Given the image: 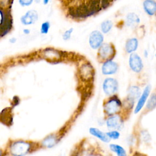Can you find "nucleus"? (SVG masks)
<instances>
[{
  "label": "nucleus",
  "instance_id": "1",
  "mask_svg": "<svg viewBox=\"0 0 156 156\" xmlns=\"http://www.w3.org/2000/svg\"><path fill=\"white\" fill-rule=\"evenodd\" d=\"M101 10L99 0H85L76 6L69 7L68 14L72 19L82 20L94 16Z\"/></svg>",
  "mask_w": 156,
  "mask_h": 156
},
{
  "label": "nucleus",
  "instance_id": "2",
  "mask_svg": "<svg viewBox=\"0 0 156 156\" xmlns=\"http://www.w3.org/2000/svg\"><path fill=\"white\" fill-rule=\"evenodd\" d=\"M41 148L40 143L38 142L24 140H15L9 141L6 149L4 151L6 155L26 156Z\"/></svg>",
  "mask_w": 156,
  "mask_h": 156
},
{
  "label": "nucleus",
  "instance_id": "3",
  "mask_svg": "<svg viewBox=\"0 0 156 156\" xmlns=\"http://www.w3.org/2000/svg\"><path fill=\"white\" fill-rule=\"evenodd\" d=\"M103 112L105 117L121 114L122 111V101L117 94L108 96L105 99L102 104Z\"/></svg>",
  "mask_w": 156,
  "mask_h": 156
},
{
  "label": "nucleus",
  "instance_id": "4",
  "mask_svg": "<svg viewBox=\"0 0 156 156\" xmlns=\"http://www.w3.org/2000/svg\"><path fill=\"white\" fill-rule=\"evenodd\" d=\"M116 54V49L112 42H104L97 50L96 57L99 62L102 63L109 60H113Z\"/></svg>",
  "mask_w": 156,
  "mask_h": 156
},
{
  "label": "nucleus",
  "instance_id": "5",
  "mask_svg": "<svg viewBox=\"0 0 156 156\" xmlns=\"http://www.w3.org/2000/svg\"><path fill=\"white\" fill-rule=\"evenodd\" d=\"M94 69L88 61H83L78 66V76L83 82H91L94 79Z\"/></svg>",
  "mask_w": 156,
  "mask_h": 156
},
{
  "label": "nucleus",
  "instance_id": "6",
  "mask_svg": "<svg viewBox=\"0 0 156 156\" xmlns=\"http://www.w3.org/2000/svg\"><path fill=\"white\" fill-rule=\"evenodd\" d=\"M102 88L104 93L108 97L117 94L119 90V82L115 77H107L102 82Z\"/></svg>",
  "mask_w": 156,
  "mask_h": 156
},
{
  "label": "nucleus",
  "instance_id": "7",
  "mask_svg": "<svg viewBox=\"0 0 156 156\" xmlns=\"http://www.w3.org/2000/svg\"><path fill=\"white\" fill-rule=\"evenodd\" d=\"M128 65L130 69L134 73L140 74L144 69V63L142 58L137 53L134 52L129 54Z\"/></svg>",
  "mask_w": 156,
  "mask_h": 156
},
{
  "label": "nucleus",
  "instance_id": "8",
  "mask_svg": "<svg viewBox=\"0 0 156 156\" xmlns=\"http://www.w3.org/2000/svg\"><path fill=\"white\" fill-rule=\"evenodd\" d=\"M104 43V35L99 30H92L88 36V44L93 50L98 49Z\"/></svg>",
  "mask_w": 156,
  "mask_h": 156
},
{
  "label": "nucleus",
  "instance_id": "9",
  "mask_svg": "<svg viewBox=\"0 0 156 156\" xmlns=\"http://www.w3.org/2000/svg\"><path fill=\"white\" fill-rule=\"evenodd\" d=\"M124 122V118L121 114L115 115L106 118L105 124L110 130H120L122 129Z\"/></svg>",
  "mask_w": 156,
  "mask_h": 156
},
{
  "label": "nucleus",
  "instance_id": "10",
  "mask_svg": "<svg viewBox=\"0 0 156 156\" xmlns=\"http://www.w3.org/2000/svg\"><path fill=\"white\" fill-rule=\"evenodd\" d=\"M151 89L152 87L150 84H147L144 87L141 95L136 102L135 106L134 107L133 113L135 114H137L140 112L144 107L146 102L151 93Z\"/></svg>",
  "mask_w": 156,
  "mask_h": 156
},
{
  "label": "nucleus",
  "instance_id": "11",
  "mask_svg": "<svg viewBox=\"0 0 156 156\" xmlns=\"http://www.w3.org/2000/svg\"><path fill=\"white\" fill-rule=\"evenodd\" d=\"M101 65V73L104 76H110L117 73L119 70V65L118 62L113 60H109L105 61Z\"/></svg>",
  "mask_w": 156,
  "mask_h": 156
},
{
  "label": "nucleus",
  "instance_id": "12",
  "mask_svg": "<svg viewBox=\"0 0 156 156\" xmlns=\"http://www.w3.org/2000/svg\"><path fill=\"white\" fill-rule=\"evenodd\" d=\"M58 133H52L45 136L40 143L41 148H52L56 146L61 139Z\"/></svg>",
  "mask_w": 156,
  "mask_h": 156
},
{
  "label": "nucleus",
  "instance_id": "13",
  "mask_svg": "<svg viewBox=\"0 0 156 156\" xmlns=\"http://www.w3.org/2000/svg\"><path fill=\"white\" fill-rule=\"evenodd\" d=\"M38 19V12L35 10L27 11L20 18V21L24 26H29L35 24Z\"/></svg>",
  "mask_w": 156,
  "mask_h": 156
},
{
  "label": "nucleus",
  "instance_id": "14",
  "mask_svg": "<svg viewBox=\"0 0 156 156\" xmlns=\"http://www.w3.org/2000/svg\"><path fill=\"white\" fill-rule=\"evenodd\" d=\"M140 23L141 19L140 16L133 12L128 13L126 15L124 21L125 26L129 28H134L138 27Z\"/></svg>",
  "mask_w": 156,
  "mask_h": 156
},
{
  "label": "nucleus",
  "instance_id": "15",
  "mask_svg": "<svg viewBox=\"0 0 156 156\" xmlns=\"http://www.w3.org/2000/svg\"><path fill=\"white\" fill-rule=\"evenodd\" d=\"M139 46V40L137 37H133L127 38L124 44V51L126 54H131L136 52Z\"/></svg>",
  "mask_w": 156,
  "mask_h": 156
},
{
  "label": "nucleus",
  "instance_id": "16",
  "mask_svg": "<svg viewBox=\"0 0 156 156\" xmlns=\"http://www.w3.org/2000/svg\"><path fill=\"white\" fill-rule=\"evenodd\" d=\"M142 7L147 15L149 16H156V0H143Z\"/></svg>",
  "mask_w": 156,
  "mask_h": 156
},
{
  "label": "nucleus",
  "instance_id": "17",
  "mask_svg": "<svg viewBox=\"0 0 156 156\" xmlns=\"http://www.w3.org/2000/svg\"><path fill=\"white\" fill-rule=\"evenodd\" d=\"M141 88L136 85H129L127 90V96L126 98L136 102L138 99L141 94Z\"/></svg>",
  "mask_w": 156,
  "mask_h": 156
},
{
  "label": "nucleus",
  "instance_id": "18",
  "mask_svg": "<svg viewBox=\"0 0 156 156\" xmlns=\"http://www.w3.org/2000/svg\"><path fill=\"white\" fill-rule=\"evenodd\" d=\"M44 56L51 61H59L63 57V52L54 48H47L44 51Z\"/></svg>",
  "mask_w": 156,
  "mask_h": 156
},
{
  "label": "nucleus",
  "instance_id": "19",
  "mask_svg": "<svg viewBox=\"0 0 156 156\" xmlns=\"http://www.w3.org/2000/svg\"><path fill=\"white\" fill-rule=\"evenodd\" d=\"M143 109V114L148 113L156 108V91L151 93Z\"/></svg>",
  "mask_w": 156,
  "mask_h": 156
},
{
  "label": "nucleus",
  "instance_id": "20",
  "mask_svg": "<svg viewBox=\"0 0 156 156\" xmlns=\"http://www.w3.org/2000/svg\"><path fill=\"white\" fill-rule=\"evenodd\" d=\"M89 133L90 135L98 138L104 143H109L110 141V140L108 138L106 132H104L98 128L90 127L89 129Z\"/></svg>",
  "mask_w": 156,
  "mask_h": 156
},
{
  "label": "nucleus",
  "instance_id": "21",
  "mask_svg": "<svg viewBox=\"0 0 156 156\" xmlns=\"http://www.w3.org/2000/svg\"><path fill=\"white\" fill-rule=\"evenodd\" d=\"M10 108H7L1 112L0 114V121L4 125L10 126L13 122V115Z\"/></svg>",
  "mask_w": 156,
  "mask_h": 156
},
{
  "label": "nucleus",
  "instance_id": "22",
  "mask_svg": "<svg viewBox=\"0 0 156 156\" xmlns=\"http://www.w3.org/2000/svg\"><path fill=\"white\" fill-rule=\"evenodd\" d=\"M113 27V23L110 20H105L100 24V31L104 35L108 34Z\"/></svg>",
  "mask_w": 156,
  "mask_h": 156
},
{
  "label": "nucleus",
  "instance_id": "23",
  "mask_svg": "<svg viewBox=\"0 0 156 156\" xmlns=\"http://www.w3.org/2000/svg\"><path fill=\"white\" fill-rule=\"evenodd\" d=\"M109 148L110 151L115 152L117 156H127L126 149L121 145L111 143L109 145Z\"/></svg>",
  "mask_w": 156,
  "mask_h": 156
},
{
  "label": "nucleus",
  "instance_id": "24",
  "mask_svg": "<svg viewBox=\"0 0 156 156\" xmlns=\"http://www.w3.org/2000/svg\"><path fill=\"white\" fill-rule=\"evenodd\" d=\"M139 139L144 143H149L151 142V137L149 132L144 129L140 131L139 133Z\"/></svg>",
  "mask_w": 156,
  "mask_h": 156
},
{
  "label": "nucleus",
  "instance_id": "25",
  "mask_svg": "<svg viewBox=\"0 0 156 156\" xmlns=\"http://www.w3.org/2000/svg\"><path fill=\"white\" fill-rule=\"evenodd\" d=\"M106 134L108 138L111 140H118L120 137V132L119 130H111L108 132H106Z\"/></svg>",
  "mask_w": 156,
  "mask_h": 156
},
{
  "label": "nucleus",
  "instance_id": "26",
  "mask_svg": "<svg viewBox=\"0 0 156 156\" xmlns=\"http://www.w3.org/2000/svg\"><path fill=\"white\" fill-rule=\"evenodd\" d=\"M74 32V28L73 27H70L68 29H66V30H65L63 32V33L62 34V39L64 41H68L71 39L72 34Z\"/></svg>",
  "mask_w": 156,
  "mask_h": 156
},
{
  "label": "nucleus",
  "instance_id": "27",
  "mask_svg": "<svg viewBox=\"0 0 156 156\" xmlns=\"http://www.w3.org/2000/svg\"><path fill=\"white\" fill-rule=\"evenodd\" d=\"M51 27V24L50 22L48 21L43 22L41 24L40 27V33L41 34H47L50 29Z\"/></svg>",
  "mask_w": 156,
  "mask_h": 156
},
{
  "label": "nucleus",
  "instance_id": "28",
  "mask_svg": "<svg viewBox=\"0 0 156 156\" xmlns=\"http://www.w3.org/2000/svg\"><path fill=\"white\" fill-rule=\"evenodd\" d=\"M99 2L102 10L107 9L112 4L109 0H99Z\"/></svg>",
  "mask_w": 156,
  "mask_h": 156
},
{
  "label": "nucleus",
  "instance_id": "29",
  "mask_svg": "<svg viewBox=\"0 0 156 156\" xmlns=\"http://www.w3.org/2000/svg\"><path fill=\"white\" fill-rule=\"evenodd\" d=\"M34 2V0H18V2L21 7L30 6Z\"/></svg>",
  "mask_w": 156,
  "mask_h": 156
},
{
  "label": "nucleus",
  "instance_id": "30",
  "mask_svg": "<svg viewBox=\"0 0 156 156\" xmlns=\"http://www.w3.org/2000/svg\"><path fill=\"white\" fill-rule=\"evenodd\" d=\"M132 156H147V155H146L145 154L141 153L140 152L138 151H135L133 154V155Z\"/></svg>",
  "mask_w": 156,
  "mask_h": 156
},
{
  "label": "nucleus",
  "instance_id": "31",
  "mask_svg": "<svg viewBox=\"0 0 156 156\" xmlns=\"http://www.w3.org/2000/svg\"><path fill=\"white\" fill-rule=\"evenodd\" d=\"M143 54V56H144V58H147L148 57V56H149V51H147V49H144Z\"/></svg>",
  "mask_w": 156,
  "mask_h": 156
},
{
  "label": "nucleus",
  "instance_id": "32",
  "mask_svg": "<svg viewBox=\"0 0 156 156\" xmlns=\"http://www.w3.org/2000/svg\"><path fill=\"white\" fill-rule=\"evenodd\" d=\"M23 32L25 35H29L30 34V30L29 29H28V28H24L23 30Z\"/></svg>",
  "mask_w": 156,
  "mask_h": 156
},
{
  "label": "nucleus",
  "instance_id": "33",
  "mask_svg": "<svg viewBox=\"0 0 156 156\" xmlns=\"http://www.w3.org/2000/svg\"><path fill=\"white\" fill-rule=\"evenodd\" d=\"M16 40H17L16 38H15V37H12L9 39V42L12 44H13V43H15L16 42Z\"/></svg>",
  "mask_w": 156,
  "mask_h": 156
},
{
  "label": "nucleus",
  "instance_id": "34",
  "mask_svg": "<svg viewBox=\"0 0 156 156\" xmlns=\"http://www.w3.org/2000/svg\"><path fill=\"white\" fill-rule=\"evenodd\" d=\"M5 155H6L5 151H2V149L0 148V156H5Z\"/></svg>",
  "mask_w": 156,
  "mask_h": 156
},
{
  "label": "nucleus",
  "instance_id": "35",
  "mask_svg": "<svg viewBox=\"0 0 156 156\" xmlns=\"http://www.w3.org/2000/svg\"><path fill=\"white\" fill-rule=\"evenodd\" d=\"M49 1H50V0H43V4L44 5H47V4L49 3Z\"/></svg>",
  "mask_w": 156,
  "mask_h": 156
},
{
  "label": "nucleus",
  "instance_id": "36",
  "mask_svg": "<svg viewBox=\"0 0 156 156\" xmlns=\"http://www.w3.org/2000/svg\"><path fill=\"white\" fill-rule=\"evenodd\" d=\"M34 1L36 3H37V4H38V3H40V2H41V0H34Z\"/></svg>",
  "mask_w": 156,
  "mask_h": 156
},
{
  "label": "nucleus",
  "instance_id": "37",
  "mask_svg": "<svg viewBox=\"0 0 156 156\" xmlns=\"http://www.w3.org/2000/svg\"><path fill=\"white\" fill-rule=\"evenodd\" d=\"M109 1H110V2L112 4H113V2L116 1V0H109Z\"/></svg>",
  "mask_w": 156,
  "mask_h": 156
},
{
  "label": "nucleus",
  "instance_id": "38",
  "mask_svg": "<svg viewBox=\"0 0 156 156\" xmlns=\"http://www.w3.org/2000/svg\"><path fill=\"white\" fill-rule=\"evenodd\" d=\"M155 58H156V53H155Z\"/></svg>",
  "mask_w": 156,
  "mask_h": 156
},
{
  "label": "nucleus",
  "instance_id": "39",
  "mask_svg": "<svg viewBox=\"0 0 156 156\" xmlns=\"http://www.w3.org/2000/svg\"></svg>",
  "mask_w": 156,
  "mask_h": 156
}]
</instances>
